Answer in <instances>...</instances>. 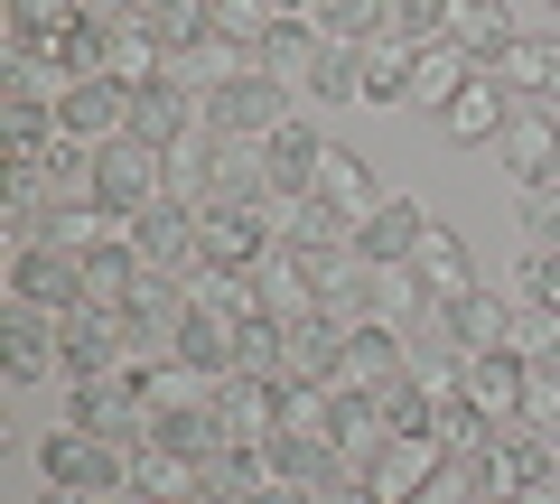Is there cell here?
Returning <instances> with one entry per match:
<instances>
[{
  "instance_id": "50",
  "label": "cell",
  "mask_w": 560,
  "mask_h": 504,
  "mask_svg": "<svg viewBox=\"0 0 560 504\" xmlns=\"http://www.w3.org/2000/svg\"><path fill=\"white\" fill-rule=\"evenodd\" d=\"M477 504H504V495H477Z\"/></svg>"
},
{
  "instance_id": "41",
  "label": "cell",
  "mask_w": 560,
  "mask_h": 504,
  "mask_svg": "<svg viewBox=\"0 0 560 504\" xmlns=\"http://www.w3.org/2000/svg\"><path fill=\"white\" fill-rule=\"evenodd\" d=\"M308 28H318V38H337V47H364V38H383V0H318V10H308Z\"/></svg>"
},
{
  "instance_id": "14",
  "label": "cell",
  "mask_w": 560,
  "mask_h": 504,
  "mask_svg": "<svg viewBox=\"0 0 560 504\" xmlns=\"http://www.w3.org/2000/svg\"><path fill=\"white\" fill-rule=\"evenodd\" d=\"M448 47H458L467 66H504L523 47V28H514V10L504 0H448V28H440Z\"/></svg>"
},
{
  "instance_id": "8",
  "label": "cell",
  "mask_w": 560,
  "mask_h": 504,
  "mask_svg": "<svg viewBox=\"0 0 560 504\" xmlns=\"http://www.w3.org/2000/svg\"><path fill=\"white\" fill-rule=\"evenodd\" d=\"M57 131L66 141H121L131 131V84H113V75H84V84H57Z\"/></svg>"
},
{
  "instance_id": "32",
  "label": "cell",
  "mask_w": 560,
  "mask_h": 504,
  "mask_svg": "<svg viewBox=\"0 0 560 504\" xmlns=\"http://www.w3.org/2000/svg\"><path fill=\"white\" fill-rule=\"evenodd\" d=\"M495 75H504V94H514V103H560V38H523Z\"/></svg>"
},
{
  "instance_id": "22",
  "label": "cell",
  "mask_w": 560,
  "mask_h": 504,
  "mask_svg": "<svg viewBox=\"0 0 560 504\" xmlns=\"http://www.w3.org/2000/svg\"><path fill=\"white\" fill-rule=\"evenodd\" d=\"M495 150H504V168L533 187V178H551V160H560V121L541 113V103H514V121L495 131Z\"/></svg>"
},
{
  "instance_id": "17",
  "label": "cell",
  "mask_w": 560,
  "mask_h": 504,
  "mask_svg": "<svg viewBox=\"0 0 560 504\" xmlns=\"http://www.w3.org/2000/svg\"><path fill=\"white\" fill-rule=\"evenodd\" d=\"M523 374H533V364H523L514 345H504V355H467L458 392H467V402H477L495 430H514V421H523Z\"/></svg>"
},
{
  "instance_id": "19",
  "label": "cell",
  "mask_w": 560,
  "mask_h": 504,
  "mask_svg": "<svg viewBox=\"0 0 560 504\" xmlns=\"http://www.w3.org/2000/svg\"><path fill=\"white\" fill-rule=\"evenodd\" d=\"M440 467H448V448L430 439V430H420V439H393V448L374 458V495H383V504H420L430 485H440Z\"/></svg>"
},
{
  "instance_id": "15",
  "label": "cell",
  "mask_w": 560,
  "mask_h": 504,
  "mask_svg": "<svg viewBox=\"0 0 560 504\" xmlns=\"http://www.w3.org/2000/svg\"><path fill=\"white\" fill-rule=\"evenodd\" d=\"M20 66H38V75H57V84L103 75V20H57V28H38V38L20 47Z\"/></svg>"
},
{
  "instance_id": "2",
  "label": "cell",
  "mask_w": 560,
  "mask_h": 504,
  "mask_svg": "<svg viewBox=\"0 0 560 504\" xmlns=\"http://www.w3.org/2000/svg\"><path fill=\"white\" fill-rule=\"evenodd\" d=\"M121 253H131L140 271H168V281H187V271H197V206H187V197L140 206V215L121 224Z\"/></svg>"
},
{
  "instance_id": "39",
  "label": "cell",
  "mask_w": 560,
  "mask_h": 504,
  "mask_svg": "<svg viewBox=\"0 0 560 504\" xmlns=\"http://www.w3.org/2000/svg\"><path fill=\"white\" fill-rule=\"evenodd\" d=\"M514 355L533 364V374H560V308H541V300L514 308Z\"/></svg>"
},
{
  "instance_id": "1",
  "label": "cell",
  "mask_w": 560,
  "mask_h": 504,
  "mask_svg": "<svg viewBox=\"0 0 560 504\" xmlns=\"http://www.w3.org/2000/svg\"><path fill=\"white\" fill-rule=\"evenodd\" d=\"M261 66L290 84V103H300V113H308V103H346V47L318 38L308 20H280L271 47H261Z\"/></svg>"
},
{
  "instance_id": "3",
  "label": "cell",
  "mask_w": 560,
  "mask_h": 504,
  "mask_svg": "<svg viewBox=\"0 0 560 504\" xmlns=\"http://www.w3.org/2000/svg\"><path fill=\"white\" fill-rule=\"evenodd\" d=\"M0 364H10V384H47V374H66L57 308H38V300H10V308H0Z\"/></svg>"
},
{
  "instance_id": "24",
  "label": "cell",
  "mask_w": 560,
  "mask_h": 504,
  "mask_svg": "<svg viewBox=\"0 0 560 504\" xmlns=\"http://www.w3.org/2000/svg\"><path fill=\"white\" fill-rule=\"evenodd\" d=\"M178 364H197V374H243V318H215V308H197V318L178 327V345H168Z\"/></svg>"
},
{
  "instance_id": "6",
  "label": "cell",
  "mask_w": 560,
  "mask_h": 504,
  "mask_svg": "<svg viewBox=\"0 0 560 504\" xmlns=\"http://www.w3.org/2000/svg\"><path fill=\"white\" fill-rule=\"evenodd\" d=\"M66 384H84V374H113V364H140V337L121 308H66Z\"/></svg>"
},
{
  "instance_id": "7",
  "label": "cell",
  "mask_w": 560,
  "mask_h": 504,
  "mask_svg": "<svg viewBox=\"0 0 560 504\" xmlns=\"http://www.w3.org/2000/svg\"><path fill=\"white\" fill-rule=\"evenodd\" d=\"M401 374H411V337L401 327H383V318H364V327H346V355H337V392H393Z\"/></svg>"
},
{
  "instance_id": "51",
  "label": "cell",
  "mask_w": 560,
  "mask_h": 504,
  "mask_svg": "<svg viewBox=\"0 0 560 504\" xmlns=\"http://www.w3.org/2000/svg\"><path fill=\"white\" fill-rule=\"evenodd\" d=\"M551 10H560V0H551Z\"/></svg>"
},
{
  "instance_id": "4",
  "label": "cell",
  "mask_w": 560,
  "mask_h": 504,
  "mask_svg": "<svg viewBox=\"0 0 560 504\" xmlns=\"http://www.w3.org/2000/svg\"><path fill=\"white\" fill-rule=\"evenodd\" d=\"M206 113L224 121V141H271L280 121H290V84H280L271 66H253V75H224L215 94H206Z\"/></svg>"
},
{
  "instance_id": "46",
  "label": "cell",
  "mask_w": 560,
  "mask_h": 504,
  "mask_svg": "<svg viewBox=\"0 0 560 504\" xmlns=\"http://www.w3.org/2000/svg\"><path fill=\"white\" fill-rule=\"evenodd\" d=\"M514 504H560V467H551V477H541V485H523Z\"/></svg>"
},
{
  "instance_id": "29",
  "label": "cell",
  "mask_w": 560,
  "mask_h": 504,
  "mask_svg": "<svg viewBox=\"0 0 560 504\" xmlns=\"http://www.w3.org/2000/svg\"><path fill=\"white\" fill-rule=\"evenodd\" d=\"M103 75L140 94V84H160V75H168V47L150 38L140 20H121V28H103Z\"/></svg>"
},
{
  "instance_id": "49",
  "label": "cell",
  "mask_w": 560,
  "mask_h": 504,
  "mask_svg": "<svg viewBox=\"0 0 560 504\" xmlns=\"http://www.w3.org/2000/svg\"><path fill=\"white\" fill-rule=\"evenodd\" d=\"M327 504H383V495H374V485H346V495H327Z\"/></svg>"
},
{
  "instance_id": "9",
  "label": "cell",
  "mask_w": 560,
  "mask_h": 504,
  "mask_svg": "<svg viewBox=\"0 0 560 504\" xmlns=\"http://www.w3.org/2000/svg\"><path fill=\"white\" fill-rule=\"evenodd\" d=\"M121 458H131L121 439H94V430H75V421H66L57 439L38 448L47 485H84V495H103V485H121Z\"/></svg>"
},
{
  "instance_id": "35",
  "label": "cell",
  "mask_w": 560,
  "mask_h": 504,
  "mask_svg": "<svg viewBox=\"0 0 560 504\" xmlns=\"http://www.w3.org/2000/svg\"><path fill=\"white\" fill-rule=\"evenodd\" d=\"M187 300L215 318H261V281L253 271H187Z\"/></svg>"
},
{
  "instance_id": "38",
  "label": "cell",
  "mask_w": 560,
  "mask_h": 504,
  "mask_svg": "<svg viewBox=\"0 0 560 504\" xmlns=\"http://www.w3.org/2000/svg\"><path fill=\"white\" fill-rule=\"evenodd\" d=\"M514 234H523V253H560V187L551 178H533L514 197Z\"/></svg>"
},
{
  "instance_id": "31",
  "label": "cell",
  "mask_w": 560,
  "mask_h": 504,
  "mask_svg": "<svg viewBox=\"0 0 560 504\" xmlns=\"http://www.w3.org/2000/svg\"><path fill=\"white\" fill-rule=\"evenodd\" d=\"M440 121H448V141H495L504 121H514V94H504V75H477Z\"/></svg>"
},
{
  "instance_id": "36",
  "label": "cell",
  "mask_w": 560,
  "mask_h": 504,
  "mask_svg": "<svg viewBox=\"0 0 560 504\" xmlns=\"http://www.w3.org/2000/svg\"><path fill=\"white\" fill-rule=\"evenodd\" d=\"M131 290H140V262L131 253H84V308H131Z\"/></svg>"
},
{
  "instance_id": "13",
  "label": "cell",
  "mask_w": 560,
  "mask_h": 504,
  "mask_svg": "<svg viewBox=\"0 0 560 504\" xmlns=\"http://www.w3.org/2000/svg\"><path fill=\"white\" fill-rule=\"evenodd\" d=\"M121 485H131L140 504H206V477H197V458H178L168 439H140L131 458H121Z\"/></svg>"
},
{
  "instance_id": "40",
  "label": "cell",
  "mask_w": 560,
  "mask_h": 504,
  "mask_svg": "<svg viewBox=\"0 0 560 504\" xmlns=\"http://www.w3.org/2000/svg\"><path fill=\"white\" fill-rule=\"evenodd\" d=\"M140 28H150L168 57H187V47H206V0H150V10H140Z\"/></svg>"
},
{
  "instance_id": "18",
  "label": "cell",
  "mask_w": 560,
  "mask_h": 504,
  "mask_svg": "<svg viewBox=\"0 0 560 504\" xmlns=\"http://www.w3.org/2000/svg\"><path fill=\"white\" fill-rule=\"evenodd\" d=\"M401 94H411V47L401 38L346 47V103H401Z\"/></svg>"
},
{
  "instance_id": "34",
  "label": "cell",
  "mask_w": 560,
  "mask_h": 504,
  "mask_svg": "<svg viewBox=\"0 0 560 504\" xmlns=\"http://www.w3.org/2000/svg\"><path fill=\"white\" fill-rule=\"evenodd\" d=\"M206 38L234 47V57H261L271 47V10L261 0H206Z\"/></svg>"
},
{
  "instance_id": "33",
  "label": "cell",
  "mask_w": 560,
  "mask_h": 504,
  "mask_svg": "<svg viewBox=\"0 0 560 504\" xmlns=\"http://www.w3.org/2000/svg\"><path fill=\"white\" fill-rule=\"evenodd\" d=\"M448 337H458V355H504V345H514V308L477 290V300L448 308Z\"/></svg>"
},
{
  "instance_id": "30",
  "label": "cell",
  "mask_w": 560,
  "mask_h": 504,
  "mask_svg": "<svg viewBox=\"0 0 560 504\" xmlns=\"http://www.w3.org/2000/svg\"><path fill=\"white\" fill-rule=\"evenodd\" d=\"M430 308H440V300H430L420 262H374V318H383V327H401V337H411Z\"/></svg>"
},
{
  "instance_id": "11",
  "label": "cell",
  "mask_w": 560,
  "mask_h": 504,
  "mask_svg": "<svg viewBox=\"0 0 560 504\" xmlns=\"http://www.w3.org/2000/svg\"><path fill=\"white\" fill-rule=\"evenodd\" d=\"M215 430L234 448H271L280 439V384H261V374H224V384H215Z\"/></svg>"
},
{
  "instance_id": "44",
  "label": "cell",
  "mask_w": 560,
  "mask_h": 504,
  "mask_svg": "<svg viewBox=\"0 0 560 504\" xmlns=\"http://www.w3.org/2000/svg\"><path fill=\"white\" fill-rule=\"evenodd\" d=\"M523 300L560 308V253H523Z\"/></svg>"
},
{
  "instance_id": "37",
  "label": "cell",
  "mask_w": 560,
  "mask_h": 504,
  "mask_svg": "<svg viewBox=\"0 0 560 504\" xmlns=\"http://www.w3.org/2000/svg\"><path fill=\"white\" fill-rule=\"evenodd\" d=\"M197 477H206V504H253V485H261V448H215Z\"/></svg>"
},
{
  "instance_id": "27",
  "label": "cell",
  "mask_w": 560,
  "mask_h": 504,
  "mask_svg": "<svg viewBox=\"0 0 560 504\" xmlns=\"http://www.w3.org/2000/svg\"><path fill=\"white\" fill-rule=\"evenodd\" d=\"M411 262H420V281H430V300H440V308L477 300V262H467V243H458V234H440V224H430V234L411 243Z\"/></svg>"
},
{
  "instance_id": "28",
  "label": "cell",
  "mask_w": 560,
  "mask_h": 504,
  "mask_svg": "<svg viewBox=\"0 0 560 504\" xmlns=\"http://www.w3.org/2000/svg\"><path fill=\"white\" fill-rule=\"evenodd\" d=\"M420 234H430V215H420L411 197H383L374 215L355 224V253H364V262H411V243H420Z\"/></svg>"
},
{
  "instance_id": "12",
  "label": "cell",
  "mask_w": 560,
  "mask_h": 504,
  "mask_svg": "<svg viewBox=\"0 0 560 504\" xmlns=\"http://www.w3.org/2000/svg\"><path fill=\"white\" fill-rule=\"evenodd\" d=\"M10 300H38V308H84V253H57V243H38V253H10Z\"/></svg>"
},
{
  "instance_id": "16",
  "label": "cell",
  "mask_w": 560,
  "mask_h": 504,
  "mask_svg": "<svg viewBox=\"0 0 560 504\" xmlns=\"http://www.w3.org/2000/svg\"><path fill=\"white\" fill-rule=\"evenodd\" d=\"M551 467H560V458H551V448L533 439V430H495V439H486V458H477V485H486V495H504V504H514L523 485H541Z\"/></svg>"
},
{
  "instance_id": "48",
  "label": "cell",
  "mask_w": 560,
  "mask_h": 504,
  "mask_svg": "<svg viewBox=\"0 0 560 504\" xmlns=\"http://www.w3.org/2000/svg\"><path fill=\"white\" fill-rule=\"evenodd\" d=\"M38 504H94V495H84V485H47Z\"/></svg>"
},
{
  "instance_id": "47",
  "label": "cell",
  "mask_w": 560,
  "mask_h": 504,
  "mask_svg": "<svg viewBox=\"0 0 560 504\" xmlns=\"http://www.w3.org/2000/svg\"><path fill=\"white\" fill-rule=\"evenodd\" d=\"M261 10H271V28H280V20H308L318 0H261Z\"/></svg>"
},
{
  "instance_id": "10",
  "label": "cell",
  "mask_w": 560,
  "mask_h": 504,
  "mask_svg": "<svg viewBox=\"0 0 560 504\" xmlns=\"http://www.w3.org/2000/svg\"><path fill=\"white\" fill-rule=\"evenodd\" d=\"M337 355H346V327H337V318H290V327H280V364H271V384H280V392H300V384H337Z\"/></svg>"
},
{
  "instance_id": "45",
  "label": "cell",
  "mask_w": 560,
  "mask_h": 504,
  "mask_svg": "<svg viewBox=\"0 0 560 504\" xmlns=\"http://www.w3.org/2000/svg\"><path fill=\"white\" fill-rule=\"evenodd\" d=\"M84 10H94L103 28H121V20H140V10H150V0H84Z\"/></svg>"
},
{
  "instance_id": "25",
  "label": "cell",
  "mask_w": 560,
  "mask_h": 504,
  "mask_svg": "<svg viewBox=\"0 0 560 504\" xmlns=\"http://www.w3.org/2000/svg\"><path fill=\"white\" fill-rule=\"evenodd\" d=\"M187 131H197V94H187V84H140L131 94V141H160V150H178Z\"/></svg>"
},
{
  "instance_id": "23",
  "label": "cell",
  "mask_w": 560,
  "mask_h": 504,
  "mask_svg": "<svg viewBox=\"0 0 560 504\" xmlns=\"http://www.w3.org/2000/svg\"><path fill=\"white\" fill-rule=\"evenodd\" d=\"M308 197H318V206H337L346 224H364V215L383 206V187H374V168H364L355 150H337V141H327V160H318V178H308Z\"/></svg>"
},
{
  "instance_id": "5",
  "label": "cell",
  "mask_w": 560,
  "mask_h": 504,
  "mask_svg": "<svg viewBox=\"0 0 560 504\" xmlns=\"http://www.w3.org/2000/svg\"><path fill=\"white\" fill-rule=\"evenodd\" d=\"M94 178H103V206H113V215H140V206H160V197H168V150L121 131V141H103Z\"/></svg>"
},
{
  "instance_id": "21",
  "label": "cell",
  "mask_w": 560,
  "mask_h": 504,
  "mask_svg": "<svg viewBox=\"0 0 560 504\" xmlns=\"http://www.w3.org/2000/svg\"><path fill=\"white\" fill-rule=\"evenodd\" d=\"M318 160H327V141L308 131V113H290L261 141V168H271V197H308V178H318Z\"/></svg>"
},
{
  "instance_id": "43",
  "label": "cell",
  "mask_w": 560,
  "mask_h": 504,
  "mask_svg": "<svg viewBox=\"0 0 560 504\" xmlns=\"http://www.w3.org/2000/svg\"><path fill=\"white\" fill-rule=\"evenodd\" d=\"M533 439H560V374H523V421Z\"/></svg>"
},
{
  "instance_id": "26",
  "label": "cell",
  "mask_w": 560,
  "mask_h": 504,
  "mask_svg": "<svg viewBox=\"0 0 560 504\" xmlns=\"http://www.w3.org/2000/svg\"><path fill=\"white\" fill-rule=\"evenodd\" d=\"M467 84H477V66H467L448 38H430V47H411V94H401V103H420V113H448Z\"/></svg>"
},
{
  "instance_id": "42",
  "label": "cell",
  "mask_w": 560,
  "mask_h": 504,
  "mask_svg": "<svg viewBox=\"0 0 560 504\" xmlns=\"http://www.w3.org/2000/svg\"><path fill=\"white\" fill-rule=\"evenodd\" d=\"M448 28V0H383V38H401V47H430Z\"/></svg>"
},
{
  "instance_id": "20",
  "label": "cell",
  "mask_w": 560,
  "mask_h": 504,
  "mask_svg": "<svg viewBox=\"0 0 560 504\" xmlns=\"http://www.w3.org/2000/svg\"><path fill=\"white\" fill-rule=\"evenodd\" d=\"M271 234L290 253H355V224L337 206H318V197H271Z\"/></svg>"
}]
</instances>
